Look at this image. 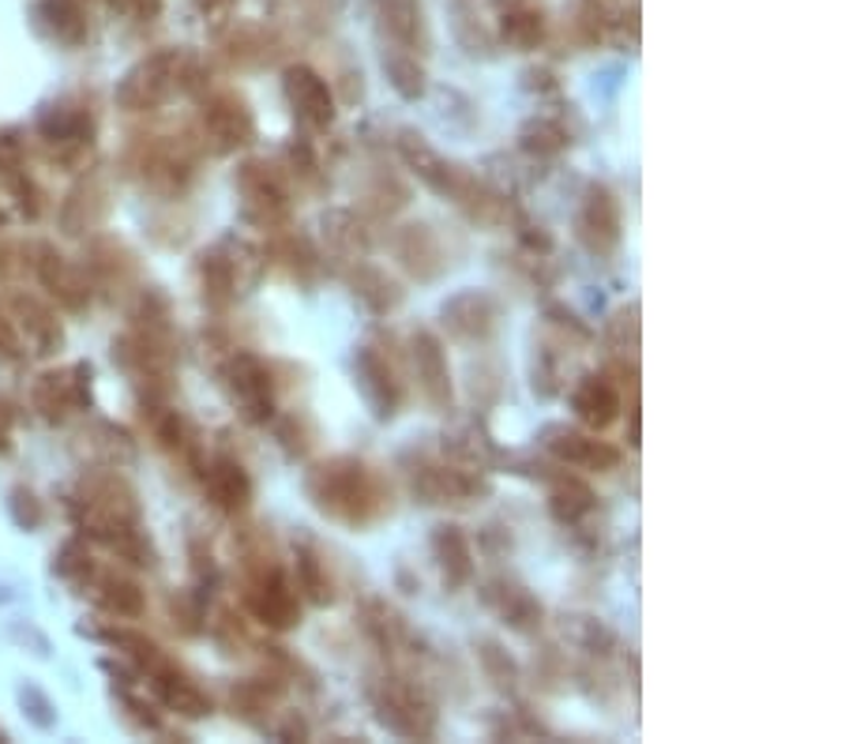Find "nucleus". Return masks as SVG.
I'll use <instances>...</instances> for the list:
<instances>
[{
	"instance_id": "0eeeda50",
	"label": "nucleus",
	"mask_w": 845,
	"mask_h": 744,
	"mask_svg": "<svg viewBox=\"0 0 845 744\" xmlns=\"http://www.w3.org/2000/svg\"><path fill=\"white\" fill-rule=\"evenodd\" d=\"M354 380L361 399L369 403L376 421H391L402 406V380L395 373L391 357L376 346H357L354 350Z\"/></svg>"
},
{
	"instance_id": "f257e3e1",
	"label": "nucleus",
	"mask_w": 845,
	"mask_h": 744,
	"mask_svg": "<svg viewBox=\"0 0 845 744\" xmlns=\"http://www.w3.org/2000/svg\"><path fill=\"white\" fill-rule=\"evenodd\" d=\"M305 493L316 512L354 530L369 527V523L391 512L387 482L357 455H335V459L316 463L305 474Z\"/></svg>"
},
{
	"instance_id": "c85d7f7f",
	"label": "nucleus",
	"mask_w": 845,
	"mask_h": 744,
	"mask_svg": "<svg viewBox=\"0 0 845 744\" xmlns=\"http://www.w3.org/2000/svg\"><path fill=\"white\" fill-rule=\"evenodd\" d=\"M477 662H481L485 677H489L496 688H515V681H519V669H515L511 654H507L500 643H493V639L477 643Z\"/></svg>"
},
{
	"instance_id": "aec40b11",
	"label": "nucleus",
	"mask_w": 845,
	"mask_h": 744,
	"mask_svg": "<svg viewBox=\"0 0 845 744\" xmlns=\"http://www.w3.org/2000/svg\"><path fill=\"white\" fill-rule=\"evenodd\" d=\"M598 508V496L586 485L583 478L575 474H556L553 485H549V512L556 523L564 527H579V523Z\"/></svg>"
},
{
	"instance_id": "1a4fd4ad",
	"label": "nucleus",
	"mask_w": 845,
	"mask_h": 744,
	"mask_svg": "<svg viewBox=\"0 0 845 744\" xmlns=\"http://www.w3.org/2000/svg\"><path fill=\"white\" fill-rule=\"evenodd\" d=\"M282 91H286V102H290L294 117L301 121L305 128L312 132H327L338 117V102H335V91L331 83L308 65H290L282 76Z\"/></svg>"
},
{
	"instance_id": "a211bd4d",
	"label": "nucleus",
	"mask_w": 845,
	"mask_h": 744,
	"mask_svg": "<svg viewBox=\"0 0 845 744\" xmlns=\"http://www.w3.org/2000/svg\"><path fill=\"white\" fill-rule=\"evenodd\" d=\"M395 252H399L406 271L421 282L436 279V275L447 267L444 248H440V241H436V234L429 230V226H402L399 237H395Z\"/></svg>"
},
{
	"instance_id": "9d476101",
	"label": "nucleus",
	"mask_w": 845,
	"mask_h": 744,
	"mask_svg": "<svg viewBox=\"0 0 845 744\" xmlns=\"http://www.w3.org/2000/svg\"><path fill=\"white\" fill-rule=\"evenodd\" d=\"M541 448L560 459L564 466H579V470H616L620 466V448L609 440H598V433L568 429V425H545L541 429Z\"/></svg>"
},
{
	"instance_id": "5701e85b",
	"label": "nucleus",
	"mask_w": 845,
	"mask_h": 744,
	"mask_svg": "<svg viewBox=\"0 0 845 744\" xmlns=\"http://www.w3.org/2000/svg\"><path fill=\"white\" fill-rule=\"evenodd\" d=\"M294 572H297V587H301V594L312 605L335 602V583L331 575H327V561L308 538H297L294 545Z\"/></svg>"
},
{
	"instance_id": "cd10ccee",
	"label": "nucleus",
	"mask_w": 845,
	"mask_h": 744,
	"mask_svg": "<svg viewBox=\"0 0 845 744\" xmlns=\"http://www.w3.org/2000/svg\"><path fill=\"white\" fill-rule=\"evenodd\" d=\"M271 256L286 267V271L294 275V279H301V282H312L316 267H320V264H316L312 245H308L305 237H294V234L278 237V241L271 245Z\"/></svg>"
},
{
	"instance_id": "c756f323",
	"label": "nucleus",
	"mask_w": 845,
	"mask_h": 744,
	"mask_svg": "<svg viewBox=\"0 0 845 744\" xmlns=\"http://www.w3.org/2000/svg\"><path fill=\"white\" fill-rule=\"evenodd\" d=\"M286 162H290V173L297 177V185L312 188V192H320V188L327 185V173L320 166V158H316V151L308 143H290V151H286Z\"/></svg>"
},
{
	"instance_id": "20e7f679",
	"label": "nucleus",
	"mask_w": 845,
	"mask_h": 744,
	"mask_svg": "<svg viewBox=\"0 0 845 744\" xmlns=\"http://www.w3.org/2000/svg\"><path fill=\"white\" fill-rule=\"evenodd\" d=\"M410 493L421 504H470L477 496H489V482L474 466L421 459L410 466Z\"/></svg>"
},
{
	"instance_id": "39448f33",
	"label": "nucleus",
	"mask_w": 845,
	"mask_h": 744,
	"mask_svg": "<svg viewBox=\"0 0 845 744\" xmlns=\"http://www.w3.org/2000/svg\"><path fill=\"white\" fill-rule=\"evenodd\" d=\"M620 200L609 185H586L579 215H575V237L590 256H613L620 248Z\"/></svg>"
},
{
	"instance_id": "ddd939ff",
	"label": "nucleus",
	"mask_w": 845,
	"mask_h": 744,
	"mask_svg": "<svg viewBox=\"0 0 845 744\" xmlns=\"http://www.w3.org/2000/svg\"><path fill=\"white\" fill-rule=\"evenodd\" d=\"M203 121H207V136L215 140V151L218 155H230V151H237V147H248V143L256 140V117H252V109H248L245 98L233 95V91L211 98Z\"/></svg>"
},
{
	"instance_id": "393cba45",
	"label": "nucleus",
	"mask_w": 845,
	"mask_h": 744,
	"mask_svg": "<svg viewBox=\"0 0 845 744\" xmlns=\"http://www.w3.org/2000/svg\"><path fill=\"white\" fill-rule=\"evenodd\" d=\"M169 72H173V53H162V57H155V61H147L143 68H136V72L128 76V83L121 87V102L125 106L155 102V98L166 91Z\"/></svg>"
},
{
	"instance_id": "72a5a7b5",
	"label": "nucleus",
	"mask_w": 845,
	"mask_h": 744,
	"mask_svg": "<svg viewBox=\"0 0 845 744\" xmlns=\"http://www.w3.org/2000/svg\"><path fill=\"white\" fill-rule=\"evenodd\" d=\"M278 440H282V448H286V455L290 459H301V455L308 452V436H305V429H301V421L297 418H286L282 425H278Z\"/></svg>"
},
{
	"instance_id": "f704fd0d",
	"label": "nucleus",
	"mask_w": 845,
	"mask_h": 744,
	"mask_svg": "<svg viewBox=\"0 0 845 744\" xmlns=\"http://www.w3.org/2000/svg\"><path fill=\"white\" fill-rule=\"evenodd\" d=\"M523 245L530 248V252H541V256H549L553 252V237L541 230V226H523Z\"/></svg>"
},
{
	"instance_id": "2eb2a0df",
	"label": "nucleus",
	"mask_w": 845,
	"mask_h": 744,
	"mask_svg": "<svg viewBox=\"0 0 845 744\" xmlns=\"http://www.w3.org/2000/svg\"><path fill=\"white\" fill-rule=\"evenodd\" d=\"M571 410L579 425H586L590 433H602L620 418V388L609 380V376H583V384L571 391Z\"/></svg>"
},
{
	"instance_id": "f8f14e48",
	"label": "nucleus",
	"mask_w": 845,
	"mask_h": 744,
	"mask_svg": "<svg viewBox=\"0 0 845 744\" xmlns=\"http://www.w3.org/2000/svg\"><path fill=\"white\" fill-rule=\"evenodd\" d=\"M410 361H414V373H417V384H421L425 403H429L436 414L451 410L455 388H451V365H447L444 343L436 339L433 331H414Z\"/></svg>"
},
{
	"instance_id": "f03ea898",
	"label": "nucleus",
	"mask_w": 845,
	"mask_h": 744,
	"mask_svg": "<svg viewBox=\"0 0 845 744\" xmlns=\"http://www.w3.org/2000/svg\"><path fill=\"white\" fill-rule=\"evenodd\" d=\"M372 711L380 718V726H387L399 737L414 741H429L436 733V707L433 700L425 696V688H417V681L406 677H384L369 688Z\"/></svg>"
},
{
	"instance_id": "6e6552de",
	"label": "nucleus",
	"mask_w": 845,
	"mask_h": 744,
	"mask_svg": "<svg viewBox=\"0 0 845 744\" xmlns=\"http://www.w3.org/2000/svg\"><path fill=\"white\" fill-rule=\"evenodd\" d=\"M226 388H230V399L241 406V418L248 425H267L275 414V380L271 369L252 354H233L230 365H226Z\"/></svg>"
},
{
	"instance_id": "4468645a",
	"label": "nucleus",
	"mask_w": 845,
	"mask_h": 744,
	"mask_svg": "<svg viewBox=\"0 0 845 744\" xmlns=\"http://www.w3.org/2000/svg\"><path fill=\"white\" fill-rule=\"evenodd\" d=\"M481 602L485 609H493L496 617H500L507 628L515 632H534L541 628V617H545V605L534 598L530 591L523 587V583H511V579H493L485 583L481 591Z\"/></svg>"
},
{
	"instance_id": "2f4dec72",
	"label": "nucleus",
	"mask_w": 845,
	"mask_h": 744,
	"mask_svg": "<svg viewBox=\"0 0 845 744\" xmlns=\"http://www.w3.org/2000/svg\"><path fill=\"white\" fill-rule=\"evenodd\" d=\"M534 391L541 399H553L560 391V369H556V357L549 350H538L534 354Z\"/></svg>"
},
{
	"instance_id": "a878e982",
	"label": "nucleus",
	"mask_w": 845,
	"mask_h": 744,
	"mask_svg": "<svg viewBox=\"0 0 845 744\" xmlns=\"http://www.w3.org/2000/svg\"><path fill=\"white\" fill-rule=\"evenodd\" d=\"M519 147L534 158H556L571 147V132L556 117H530L519 132Z\"/></svg>"
},
{
	"instance_id": "412c9836",
	"label": "nucleus",
	"mask_w": 845,
	"mask_h": 744,
	"mask_svg": "<svg viewBox=\"0 0 845 744\" xmlns=\"http://www.w3.org/2000/svg\"><path fill=\"white\" fill-rule=\"evenodd\" d=\"M207 493L222 512H245L252 500V478L237 459H215L207 470Z\"/></svg>"
},
{
	"instance_id": "bb28decb",
	"label": "nucleus",
	"mask_w": 845,
	"mask_h": 744,
	"mask_svg": "<svg viewBox=\"0 0 845 744\" xmlns=\"http://www.w3.org/2000/svg\"><path fill=\"white\" fill-rule=\"evenodd\" d=\"M384 72L406 102H417V98L425 95V68H421V61H417V53H406V49L384 53Z\"/></svg>"
},
{
	"instance_id": "9b49d317",
	"label": "nucleus",
	"mask_w": 845,
	"mask_h": 744,
	"mask_svg": "<svg viewBox=\"0 0 845 744\" xmlns=\"http://www.w3.org/2000/svg\"><path fill=\"white\" fill-rule=\"evenodd\" d=\"M440 324L459 343H485L500 324V301L485 290H463L444 301Z\"/></svg>"
},
{
	"instance_id": "c9c22d12",
	"label": "nucleus",
	"mask_w": 845,
	"mask_h": 744,
	"mask_svg": "<svg viewBox=\"0 0 845 744\" xmlns=\"http://www.w3.org/2000/svg\"><path fill=\"white\" fill-rule=\"evenodd\" d=\"M278 737H282V741H308L305 718H297V714H290V718H286V726H278Z\"/></svg>"
},
{
	"instance_id": "b1692460",
	"label": "nucleus",
	"mask_w": 845,
	"mask_h": 744,
	"mask_svg": "<svg viewBox=\"0 0 845 744\" xmlns=\"http://www.w3.org/2000/svg\"><path fill=\"white\" fill-rule=\"evenodd\" d=\"M324 241H327V248H331L335 256H342V260L357 264V260H365V256H369L372 237H369L365 222L354 211H327L324 215Z\"/></svg>"
},
{
	"instance_id": "7ed1b4c3",
	"label": "nucleus",
	"mask_w": 845,
	"mask_h": 744,
	"mask_svg": "<svg viewBox=\"0 0 845 744\" xmlns=\"http://www.w3.org/2000/svg\"><path fill=\"white\" fill-rule=\"evenodd\" d=\"M237 196H241L245 222L260 226V230H286L290 226L294 218L290 188H286V177L271 162L248 158L237 170Z\"/></svg>"
},
{
	"instance_id": "dca6fc26",
	"label": "nucleus",
	"mask_w": 845,
	"mask_h": 744,
	"mask_svg": "<svg viewBox=\"0 0 845 744\" xmlns=\"http://www.w3.org/2000/svg\"><path fill=\"white\" fill-rule=\"evenodd\" d=\"M433 557L447 591H463L466 583L474 579L470 542H466V534L455 527V523H440V527L433 530Z\"/></svg>"
},
{
	"instance_id": "423d86ee",
	"label": "nucleus",
	"mask_w": 845,
	"mask_h": 744,
	"mask_svg": "<svg viewBox=\"0 0 845 744\" xmlns=\"http://www.w3.org/2000/svg\"><path fill=\"white\" fill-rule=\"evenodd\" d=\"M248 609L256 621L267 624V632H290L301 624V598H297L290 575L282 572L278 561L256 572L252 591H248Z\"/></svg>"
},
{
	"instance_id": "6ab92c4d",
	"label": "nucleus",
	"mask_w": 845,
	"mask_h": 744,
	"mask_svg": "<svg viewBox=\"0 0 845 744\" xmlns=\"http://www.w3.org/2000/svg\"><path fill=\"white\" fill-rule=\"evenodd\" d=\"M350 290H354V297H357V301H361L372 316H387V313H395V309L402 305L399 282H395L387 271H380V267H372V264H365V260L354 264V271H350Z\"/></svg>"
},
{
	"instance_id": "7c9ffc66",
	"label": "nucleus",
	"mask_w": 845,
	"mask_h": 744,
	"mask_svg": "<svg viewBox=\"0 0 845 744\" xmlns=\"http://www.w3.org/2000/svg\"><path fill=\"white\" fill-rule=\"evenodd\" d=\"M605 339H609L613 350L628 354L639 346V309L635 305H628V309H620L613 316L609 324H605Z\"/></svg>"
},
{
	"instance_id": "473e14b6",
	"label": "nucleus",
	"mask_w": 845,
	"mask_h": 744,
	"mask_svg": "<svg viewBox=\"0 0 845 744\" xmlns=\"http://www.w3.org/2000/svg\"><path fill=\"white\" fill-rule=\"evenodd\" d=\"M575 632H579V643L590 654H609V647H613V632L605 628L602 621H594V617H575Z\"/></svg>"
},
{
	"instance_id": "f3484780",
	"label": "nucleus",
	"mask_w": 845,
	"mask_h": 744,
	"mask_svg": "<svg viewBox=\"0 0 845 744\" xmlns=\"http://www.w3.org/2000/svg\"><path fill=\"white\" fill-rule=\"evenodd\" d=\"M545 8L541 0H504L500 8V38L504 46L519 49V53H530L545 42Z\"/></svg>"
},
{
	"instance_id": "4be33fe9",
	"label": "nucleus",
	"mask_w": 845,
	"mask_h": 744,
	"mask_svg": "<svg viewBox=\"0 0 845 744\" xmlns=\"http://www.w3.org/2000/svg\"><path fill=\"white\" fill-rule=\"evenodd\" d=\"M380 31L391 38L406 53H421L425 46V23L417 0H380Z\"/></svg>"
}]
</instances>
